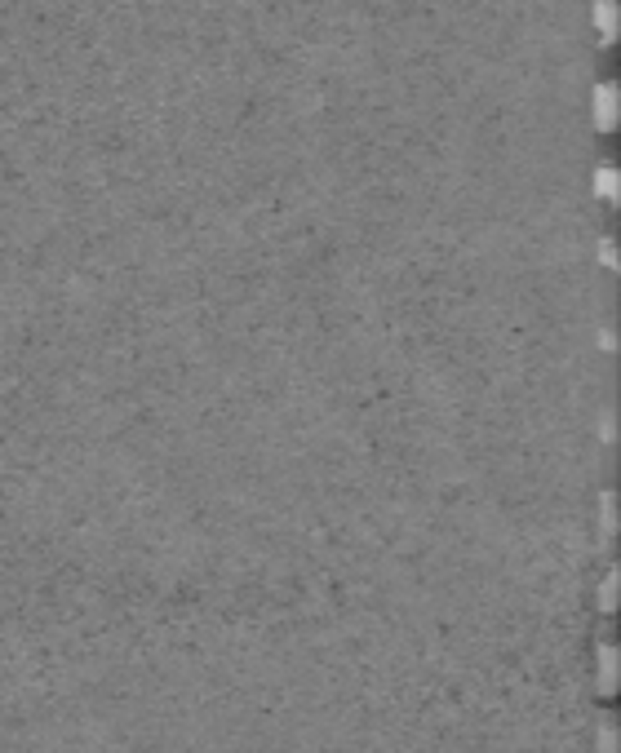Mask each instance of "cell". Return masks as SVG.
<instances>
[{
	"mask_svg": "<svg viewBox=\"0 0 621 753\" xmlns=\"http://www.w3.org/2000/svg\"><path fill=\"white\" fill-rule=\"evenodd\" d=\"M595 107H599V120H604V125H612V107H617V89H612V85H599V89H595Z\"/></svg>",
	"mask_w": 621,
	"mask_h": 753,
	"instance_id": "obj_1",
	"label": "cell"
},
{
	"mask_svg": "<svg viewBox=\"0 0 621 753\" xmlns=\"http://www.w3.org/2000/svg\"><path fill=\"white\" fill-rule=\"evenodd\" d=\"M612 18H617L612 0H599V27H604V31H612Z\"/></svg>",
	"mask_w": 621,
	"mask_h": 753,
	"instance_id": "obj_2",
	"label": "cell"
}]
</instances>
